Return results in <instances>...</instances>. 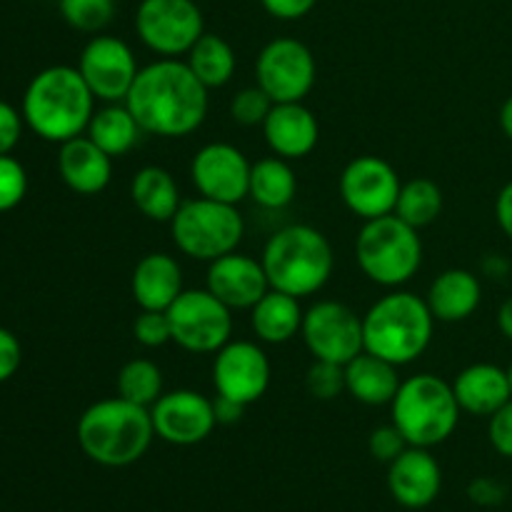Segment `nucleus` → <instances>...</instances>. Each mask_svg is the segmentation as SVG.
Listing matches in <instances>:
<instances>
[{
    "label": "nucleus",
    "mask_w": 512,
    "mask_h": 512,
    "mask_svg": "<svg viewBox=\"0 0 512 512\" xmlns=\"http://www.w3.org/2000/svg\"><path fill=\"white\" fill-rule=\"evenodd\" d=\"M268 353L253 340H230L215 353L213 385L218 395L253 405L270 388Z\"/></svg>",
    "instance_id": "obj_15"
},
{
    "label": "nucleus",
    "mask_w": 512,
    "mask_h": 512,
    "mask_svg": "<svg viewBox=\"0 0 512 512\" xmlns=\"http://www.w3.org/2000/svg\"><path fill=\"white\" fill-rule=\"evenodd\" d=\"M498 328H500V333L505 335V338L512 340V295L508 300H503V305H500Z\"/></svg>",
    "instance_id": "obj_46"
},
{
    "label": "nucleus",
    "mask_w": 512,
    "mask_h": 512,
    "mask_svg": "<svg viewBox=\"0 0 512 512\" xmlns=\"http://www.w3.org/2000/svg\"><path fill=\"white\" fill-rule=\"evenodd\" d=\"M315 58L305 43L295 38H275L255 60V85L273 103H303L315 85Z\"/></svg>",
    "instance_id": "obj_12"
},
{
    "label": "nucleus",
    "mask_w": 512,
    "mask_h": 512,
    "mask_svg": "<svg viewBox=\"0 0 512 512\" xmlns=\"http://www.w3.org/2000/svg\"><path fill=\"white\" fill-rule=\"evenodd\" d=\"M28 193V173L13 155H0V213L18 208Z\"/></svg>",
    "instance_id": "obj_36"
},
{
    "label": "nucleus",
    "mask_w": 512,
    "mask_h": 512,
    "mask_svg": "<svg viewBox=\"0 0 512 512\" xmlns=\"http://www.w3.org/2000/svg\"><path fill=\"white\" fill-rule=\"evenodd\" d=\"M450 385L460 410L478 418H490L512 398L508 370L493 363L468 365Z\"/></svg>",
    "instance_id": "obj_23"
},
{
    "label": "nucleus",
    "mask_w": 512,
    "mask_h": 512,
    "mask_svg": "<svg viewBox=\"0 0 512 512\" xmlns=\"http://www.w3.org/2000/svg\"><path fill=\"white\" fill-rule=\"evenodd\" d=\"M23 113L0 100V155H10L18 145L20 135H23Z\"/></svg>",
    "instance_id": "obj_40"
},
{
    "label": "nucleus",
    "mask_w": 512,
    "mask_h": 512,
    "mask_svg": "<svg viewBox=\"0 0 512 512\" xmlns=\"http://www.w3.org/2000/svg\"><path fill=\"white\" fill-rule=\"evenodd\" d=\"M305 310L300 298L270 288L258 303L250 308V328L260 343L283 345L290 343L303 328Z\"/></svg>",
    "instance_id": "obj_26"
},
{
    "label": "nucleus",
    "mask_w": 512,
    "mask_h": 512,
    "mask_svg": "<svg viewBox=\"0 0 512 512\" xmlns=\"http://www.w3.org/2000/svg\"><path fill=\"white\" fill-rule=\"evenodd\" d=\"M133 338L143 348H163L173 343V330L165 310H140L138 318L133 320Z\"/></svg>",
    "instance_id": "obj_37"
},
{
    "label": "nucleus",
    "mask_w": 512,
    "mask_h": 512,
    "mask_svg": "<svg viewBox=\"0 0 512 512\" xmlns=\"http://www.w3.org/2000/svg\"><path fill=\"white\" fill-rule=\"evenodd\" d=\"M435 318L420 295L395 288L370 305L363 315L365 353H373L388 363H415L433 343Z\"/></svg>",
    "instance_id": "obj_5"
},
{
    "label": "nucleus",
    "mask_w": 512,
    "mask_h": 512,
    "mask_svg": "<svg viewBox=\"0 0 512 512\" xmlns=\"http://www.w3.org/2000/svg\"><path fill=\"white\" fill-rule=\"evenodd\" d=\"M468 495H470V500H473V503H478V505H498L500 500H503L505 490H503V485L495 483V480L478 478V480H473V483H470Z\"/></svg>",
    "instance_id": "obj_43"
},
{
    "label": "nucleus",
    "mask_w": 512,
    "mask_h": 512,
    "mask_svg": "<svg viewBox=\"0 0 512 512\" xmlns=\"http://www.w3.org/2000/svg\"><path fill=\"white\" fill-rule=\"evenodd\" d=\"M65 23L80 33H103L115 18V0H58Z\"/></svg>",
    "instance_id": "obj_33"
},
{
    "label": "nucleus",
    "mask_w": 512,
    "mask_h": 512,
    "mask_svg": "<svg viewBox=\"0 0 512 512\" xmlns=\"http://www.w3.org/2000/svg\"><path fill=\"white\" fill-rule=\"evenodd\" d=\"M405 448H408V440L403 438V433H400L393 423L380 425V428H375L368 438L370 455H373L375 460H380V463L390 465Z\"/></svg>",
    "instance_id": "obj_38"
},
{
    "label": "nucleus",
    "mask_w": 512,
    "mask_h": 512,
    "mask_svg": "<svg viewBox=\"0 0 512 512\" xmlns=\"http://www.w3.org/2000/svg\"><path fill=\"white\" fill-rule=\"evenodd\" d=\"M135 33L160 58H178L205 33L203 10L195 0H140Z\"/></svg>",
    "instance_id": "obj_10"
},
{
    "label": "nucleus",
    "mask_w": 512,
    "mask_h": 512,
    "mask_svg": "<svg viewBox=\"0 0 512 512\" xmlns=\"http://www.w3.org/2000/svg\"><path fill=\"white\" fill-rule=\"evenodd\" d=\"M338 188L345 208L365 223L395 213L403 183L388 160L378 155H358L345 165Z\"/></svg>",
    "instance_id": "obj_13"
},
{
    "label": "nucleus",
    "mask_w": 512,
    "mask_h": 512,
    "mask_svg": "<svg viewBox=\"0 0 512 512\" xmlns=\"http://www.w3.org/2000/svg\"><path fill=\"white\" fill-rule=\"evenodd\" d=\"M488 440L495 453L512 458V398L488 418Z\"/></svg>",
    "instance_id": "obj_39"
},
{
    "label": "nucleus",
    "mask_w": 512,
    "mask_h": 512,
    "mask_svg": "<svg viewBox=\"0 0 512 512\" xmlns=\"http://www.w3.org/2000/svg\"><path fill=\"white\" fill-rule=\"evenodd\" d=\"M250 168L245 153L230 143H208L193 155L190 180L203 198L238 205L250 193Z\"/></svg>",
    "instance_id": "obj_17"
},
{
    "label": "nucleus",
    "mask_w": 512,
    "mask_h": 512,
    "mask_svg": "<svg viewBox=\"0 0 512 512\" xmlns=\"http://www.w3.org/2000/svg\"><path fill=\"white\" fill-rule=\"evenodd\" d=\"M170 235L175 248L190 260L213 263L238 250L245 238V220L238 213V205L198 195L195 200H183L170 220Z\"/></svg>",
    "instance_id": "obj_8"
},
{
    "label": "nucleus",
    "mask_w": 512,
    "mask_h": 512,
    "mask_svg": "<svg viewBox=\"0 0 512 512\" xmlns=\"http://www.w3.org/2000/svg\"><path fill=\"white\" fill-rule=\"evenodd\" d=\"M140 133L143 130L125 103H105L95 110L85 130V135L113 160L128 155L138 145Z\"/></svg>",
    "instance_id": "obj_28"
},
{
    "label": "nucleus",
    "mask_w": 512,
    "mask_h": 512,
    "mask_svg": "<svg viewBox=\"0 0 512 512\" xmlns=\"http://www.w3.org/2000/svg\"><path fill=\"white\" fill-rule=\"evenodd\" d=\"M508 383H510V395H512V365L508 368Z\"/></svg>",
    "instance_id": "obj_48"
},
{
    "label": "nucleus",
    "mask_w": 512,
    "mask_h": 512,
    "mask_svg": "<svg viewBox=\"0 0 512 512\" xmlns=\"http://www.w3.org/2000/svg\"><path fill=\"white\" fill-rule=\"evenodd\" d=\"M75 433L80 450L103 468H128L138 463L155 438L150 408L120 395L85 408Z\"/></svg>",
    "instance_id": "obj_3"
},
{
    "label": "nucleus",
    "mask_w": 512,
    "mask_h": 512,
    "mask_svg": "<svg viewBox=\"0 0 512 512\" xmlns=\"http://www.w3.org/2000/svg\"><path fill=\"white\" fill-rule=\"evenodd\" d=\"M130 200L145 218L155 220V223H170L183 205L173 173L160 168V165H145L133 175Z\"/></svg>",
    "instance_id": "obj_27"
},
{
    "label": "nucleus",
    "mask_w": 512,
    "mask_h": 512,
    "mask_svg": "<svg viewBox=\"0 0 512 512\" xmlns=\"http://www.w3.org/2000/svg\"><path fill=\"white\" fill-rule=\"evenodd\" d=\"M400 383L398 365L365 350L345 365V393L363 405H390Z\"/></svg>",
    "instance_id": "obj_25"
},
{
    "label": "nucleus",
    "mask_w": 512,
    "mask_h": 512,
    "mask_svg": "<svg viewBox=\"0 0 512 512\" xmlns=\"http://www.w3.org/2000/svg\"><path fill=\"white\" fill-rule=\"evenodd\" d=\"M273 100L265 93L260 85H250V88L238 90L230 100V118L235 120L243 128H255V125H263L268 113L273 110Z\"/></svg>",
    "instance_id": "obj_34"
},
{
    "label": "nucleus",
    "mask_w": 512,
    "mask_h": 512,
    "mask_svg": "<svg viewBox=\"0 0 512 512\" xmlns=\"http://www.w3.org/2000/svg\"><path fill=\"white\" fill-rule=\"evenodd\" d=\"M58 173L73 193L98 195L113 178V158L103 153L88 135H78L68 143H60Z\"/></svg>",
    "instance_id": "obj_21"
},
{
    "label": "nucleus",
    "mask_w": 512,
    "mask_h": 512,
    "mask_svg": "<svg viewBox=\"0 0 512 512\" xmlns=\"http://www.w3.org/2000/svg\"><path fill=\"white\" fill-rule=\"evenodd\" d=\"M305 388L315 400H335L345 393V368L325 360H313L305 373Z\"/></svg>",
    "instance_id": "obj_35"
},
{
    "label": "nucleus",
    "mask_w": 512,
    "mask_h": 512,
    "mask_svg": "<svg viewBox=\"0 0 512 512\" xmlns=\"http://www.w3.org/2000/svg\"><path fill=\"white\" fill-rule=\"evenodd\" d=\"M173 343L185 353L210 355L230 343L233 310L220 303L208 288L183 290L168 310Z\"/></svg>",
    "instance_id": "obj_9"
},
{
    "label": "nucleus",
    "mask_w": 512,
    "mask_h": 512,
    "mask_svg": "<svg viewBox=\"0 0 512 512\" xmlns=\"http://www.w3.org/2000/svg\"><path fill=\"white\" fill-rule=\"evenodd\" d=\"M355 258L368 280L383 288H403L423 265V240L418 230L390 213L365 220L355 238Z\"/></svg>",
    "instance_id": "obj_7"
},
{
    "label": "nucleus",
    "mask_w": 512,
    "mask_h": 512,
    "mask_svg": "<svg viewBox=\"0 0 512 512\" xmlns=\"http://www.w3.org/2000/svg\"><path fill=\"white\" fill-rule=\"evenodd\" d=\"M300 335L313 360H325L343 368L365 350L363 318L338 300H318L310 305L305 310Z\"/></svg>",
    "instance_id": "obj_11"
},
{
    "label": "nucleus",
    "mask_w": 512,
    "mask_h": 512,
    "mask_svg": "<svg viewBox=\"0 0 512 512\" xmlns=\"http://www.w3.org/2000/svg\"><path fill=\"white\" fill-rule=\"evenodd\" d=\"M260 128L273 155L285 160L305 158L320 140L318 118L303 103H275Z\"/></svg>",
    "instance_id": "obj_20"
},
{
    "label": "nucleus",
    "mask_w": 512,
    "mask_h": 512,
    "mask_svg": "<svg viewBox=\"0 0 512 512\" xmlns=\"http://www.w3.org/2000/svg\"><path fill=\"white\" fill-rule=\"evenodd\" d=\"M480 300H483V285L478 275L465 268H450L440 273L425 295L430 313L440 323H463L480 308Z\"/></svg>",
    "instance_id": "obj_24"
},
{
    "label": "nucleus",
    "mask_w": 512,
    "mask_h": 512,
    "mask_svg": "<svg viewBox=\"0 0 512 512\" xmlns=\"http://www.w3.org/2000/svg\"><path fill=\"white\" fill-rule=\"evenodd\" d=\"M495 220H498L500 230L508 235V240H512V180L503 185L498 200H495Z\"/></svg>",
    "instance_id": "obj_45"
},
{
    "label": "nucleus",
    "mask_w": 512,
    "mask_h": 512,
    "mask_svg": "<svg viewBox=\"0 0 512 512\" xmlns=\"http://www.w3.org/2000/svg\"><path fill=\"white\" fill-rule=\"evenodd\" d=\"M500 128H503L505 138L512 140V95L503 103L500 108Z\"/></svg>",
    "instance_id": "obj_47"
},
{
    "label": "nucleus",
    "mask_w": 512,
    "mask_h": 512,
    "mask_svg": "<svg viewBox=\"0 0 512 512\" xmlns=\"http://www.w3.org/2000/svg\"><path fill=\"white\" fill-rule=\"evenodd\" d=\"M185 63L205 88H223L235 75V50L223 35L203 33L188 50Z\"/></svg>",
    "instance_id": "obj_30"
},
{
    "label": "nucleus",
    "mask_w": 512,
    "mask_h": 512,
    "mask_svg": "<svg viewBox=\"0 0 512 512\" xmlns=\"http://www.w3.org/2000/svg\"><path fill=\"white\" fill-rule=\"evenodd\" d=\"M150 418H153L155 438L170 445H180V448L208 440L218 425L213 400L188 388L160 395L150 408Z\"/></svg>",
    "instance_id": "obj_16"
},
{
    "label": "nucleus",
    "mask_w": 512,
    "mask_h": 512,
    "mask_svg": "<svg viewBox=\"0 0 512 512\" xmlns=\"http://www.w3.org/2000/svg\"><path fill=\"white\" fill-rule=\"evenodd\" d=\"M245 408H248V405L238 403V400L225 398V395H218V398L213 400V410H215V420H218V425H235V423H240V418H243Z\"/></svg>",
    "instance_id": "obj_44"
},
{
    "label": "nucleus",
    "mask_w": 512,
    "mask_h": 512,
    "mask_svg": "<svg viewBox=\"0 0 512 512\" xmlns=\"http://www.w3.org/2000/svg\"><path fill=\"white\" fill-rule=\"evenodd\" d=\"M443 213V190L430 178H413L403 183L395 203V215L413 225L415 230L428 228Z\"/></svg>",
    "instance_id": "obj_31"
},
{
    "label": "nucleus",
    "mask_w": 512,
    "mask_h": 512,
    "mask_svg": "<svg viewBox=\"0 0 512 512\" xmlns=\"http://www.w3.org/2000/svg\"><path fill=\"white\" fill-rule=\"evenodd\" d=\"M273 290L310 298L328 285L335 268L330 240L313 225H285L273 233L260 255Z\"/></svg>",
    "instance_id": "obj_4"
},
{
    "label": "nucleus",
    "mask_w": 512,
    "mask_h": 512,
    "mask_svg": "<svg viewBox=\"0 0 512 512\" xmlns=\"http://www.w3.org/2000/svg\"><path fill=\"white\" fill-rule=\"evenodd\" d=\"M23 120L38 138L68 143L85 135L95 113V95L78 68L53 65L33 75L23 95Z\"/></svg>",
    "instance_id": "obj_2"
},
{
    "label": "nucleus",
    "mask_w": 512,
    "mask_h": 512,
    "mask_svg": "<svg viewBox=\"0 0 512 512\" xmlns=\"http://www.w3.org/2000/svg\"><path fill=\"white\" fill-rule=\"evenodd\" d=\"M23 360V348L10 330L0 328V383L13 378Z\"/></svg>",
    "instance_id": "obj_41"
},
{
    "label": "nucleus",
    "mask_w": 512,
    "mask_h": 512,
    "mask_svg": "<svg viewBox=\"0 0 512 512\" xmlns=\"http://www.w3.org/2000/svg\"><path fill=\"white\" fill-rule=\"evenodd\" d=\"M78 70L95 100L125 103L135 78L138 60L133 48L115 35H93L78 58Z\"/></svg>",
    "instance_id": "obj_14"
},
{
    "label": "nucleus",
    "mask_w": 512,
    "mask_h": 512,
    "mask_svg": "<svg viewBox=\"0 0 512 512\" xmlns=\"http://www.w3.org/2000/svg\"><path fill=\"white\" fill-rule=\"evenodd\" d=\"M260 5L275 20H300L318 5V0H260Z\"/></svg>",
    "instance_id": "obj_42"
},
{
    "label": "nucleus",
    "mask_w": 512,
    "mask_h": 512,
    "mask_svg": "<svg viewBox=\"0 0 512 512\" xmlns=\"http://www.w3.org/2000/svg\"><path fill=\"white\" fill-rule=\"evenodd\" d=\"M460 405L453 385L433 373H418L403 380L390 403V418L408 445L435 448L458 430Z\"/></svg>",
    "instance_id": "obj_6"
},
{
    "label": "nucleus",
    "mask_w": 512,
    "mask_h": 512,
    "mask_svg": "<svg viewBox=\"0 0 512 512\" xmlns=\"http://www.w3.org/2000/svg\"><path fill=\"white\" fill-rule=\"evenodd\" d=\"M298 193V178L290 168V160L270 155V158L258 160L250 168V193L260 208L265 210H283L288 208Z\"/></svg>",
    "instance_id": "obj_29"
},
{
    "label": "nucleus",
    "mask_w": 512,
    "mask_h": 512,
    "mask_svg": "<svg viewBox=\"0 0 512 512\" xmlns=\"http://www.w3.org/2000/svg\"><path fill=\"white\" fill-rule=\"evenodd\" d=\"M183 290V268L168 253L143 255L130 278V295L140 310H168Z\"/></svg>",
    "instance_id": "obj_22"
},
{
    "label": "nucleus",
    "mask_w": 512,
    "mask_h": 512,
    "mask_svg": "<svg viewBox=\"0 0 512 512\" xmlns=\"http://www.w3.org/2000/svg\"><path fill=\"white\" fill-rule=\"evenodd\" d=\"M118 395L143 408H153L163 395V370L148 358L128 360L118 373Z\"/></svg>",
    "instance_id": "obj_32"
},
{
    "label": "nucleus",
    "mask_w": 512,
    "mask_h": 512,
    "mask_svg": "<svg viewBox=\"0 0 512 512\" xmlns=\"http://www.w3.org/2000/svg\"><path fill=\"white\" fill-rule=\"evenodd\" d=\"M125 105L143 133L188 138L208 118V88L185 60L158 58L138 70Z\"/></svg>",
    "instance_id": "obj_1"
},
{
    "label": "nucleus",
    "mask_w": 512,
    "mask_h": 512,
    "mask_svg": "<svg viewBox=\"0 0 512 512\" xmlns=\"http://www.w3.org/2000/svg\"><path fill=\"white\" fill-rule=\"evenodd\" d=\"M388 490L398 505L408 510H423L435 503L443 490V470L428 448L408 445L388 465Z\"/></svg>",
    "instance_id": "obj_18"
},
{
    "label": "nucleus",
    "mask_w": 512,
    "mask_h": 512,
    "mask_svg": "<svg viewBox=\"0 0 512 512\" xmlns=\"http://www.w3.org/2000/svg\"><path fill=\"white\" fill-rule=\"evenodd\" d=\"M205 288L230 310H250L268 293L270 283L260 260L235 250L208 265Z\"/></svg>",
    "instance_id": "obj_19"
}]
</instances>
